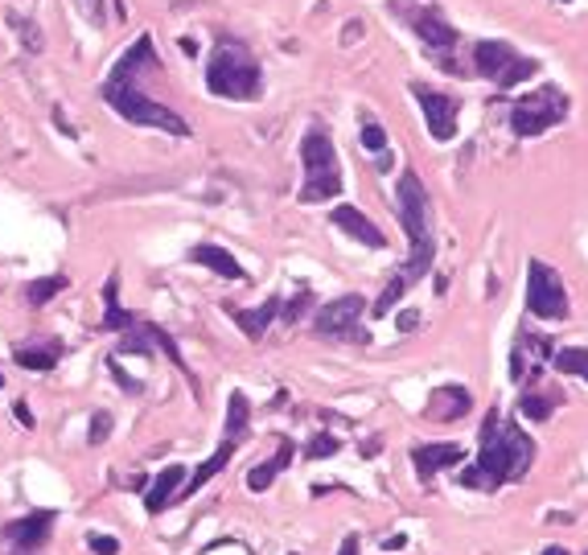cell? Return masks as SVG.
Wrapping results in <instances>:
<instances>
[{"label": "cell", "instance_id": "35", "mask_svg": "<svg viewBox=\"0 0 588 555\" xmlns=\"http://www.w3.org/2000/svg\"><path fill=\"white\" fill-rule=\"evenodd\" d=\"M91 551L95 555H119V539H111V535H91Z\"/></svg>", "mask_w": 588, "mask_h": 555}, {"label": "cell", "instance_id": "3", "mask_svg": "<svg viewBox=\"0 0 588 555\" xmlns=\"http://www.w3.org/2000/svg\"><path fill=\"white\" fill-rule=\"evenodd\" d=\"M396 210H399V223H404V231H407V243H412V256H407V267L399 276H404V284H416V280L428 276L437 247H432V231H428V190L412 169L399 173Z\"/></svg>", "mask_w": 588, "mask_h": 555}, {"label": "cell", "instance_id": "29", "mask_svg": "<svg viewBox=\"0 0 588 555\" xmlns=\"http://www.w3.org/2000/svg\"><path fill=\"white\" fill-rule=\"evenodd\" d=\"M309 309H313V292L309 289H300L292 300H284V305H280V313H284V321H289V325H297V321L305 317Z\"/></svg>", "mask_w": 588, "mask_h": 555}, {"label": "cell", "instance_id": "7", "mask_svg": "<svg viewBox=\"0 0 588 555\" xmlns=\"http://www.w3.org/2000/svg\"><path fill=\"white\" fill-rule=\"evenodd\" d=\"M527 313L539 321H564L568 317V289L559 272H551V264L531 259L527 267Z\"/></svg>", "mask_w": 588, "mask_h": 555}, {"label": "cell", "instance_id": "22", "mask_svg": "<svg viewBox=\"0 0 588 555\" xmlns=\"http://www.w3.org/2000/svg\"><path fill=\"white\" fill-rule=\"evenodd\" d=\"M12 358H17L25 371H53V366H58V358H62V342L17 346V354H12Z\"/></svg>", "mask_w": 588, "mask_h": 555}, {"label": "cell", "instance_id": "38", "mask_svg": "<svg viewBox=\"0 0 588 555\" xmlns=\"http://www.w3.org/2000/svg\"><path fill=\"white\" fill-rule=\"evenodd\" d=\"M358 547H363V543H358V535H346L342 547H338V555H358Z\"/></svg>", "mask_w": 588, "mask_h": 555}, {"label": "cell", "instance_id": "34", "mask_svg": "<svg viewBox=\"0 0 588 555\" xmlns=\"http://www.w3.org/2000/svg\"><path fill=\"white\" fill-rule=\"evenodd\" d=\"M107 437H111V416H107V412H99V416L91 420V437H86V440H91V445H103Z\"/></svg>", "mask_w": 588, "mask_h": 555}, {"label": "cell", "instance_id": "17", "mask_svg": "<svg viewBox=\"0 0 588 555\" xmlns=\"http://www.w3.org/2000/svg\"><path fill=\"white\" fill-rule=\"evenodd\" d=\"M235 449H239V440H223V445H218V449L210 453V461H202V465H198V469H193V477L185 481L182 490H177V498H173V502H182V498H190V494H198L206 486V481L210 477H218V473L226 469V461L235 457Z\"/></svg>", "mask_w": 588, "mask_h": 555}, {"label": "cell", "instance_id": "13", "mask_svg": "<svg viewBox=\"0 0 588 555\" xmlns=\"http://www.w3.org/2000/svg\"><path fill=\"white\" fill-rule=\"evenodd\" d=\"M330 223L342 231V235H350L354 243H366V247H387V235L379 231V226L366 218L358 206H333L330 210Z\"/></svg>", "mask_w": 588, "mask_h": 555}, {"label": "cell", "instance_id": "44", "mask_svg": "<svg viewBox=\"0 0 588 555\" xmlns=\"http://www.w3.org/2000/svg\"><path fill=\"white\" fill-rule=\"evenodd\" d=\"M584 555H588V551H584Z\"/></svg>", "mask_w": 588, "mask_h": 555}, {"label": "cell", "instance_id": "25", "mask_svg": "<svg viewBox=\"0 0 588 555\" xmlns=\"http://www.w3.org/2000/svg\"><path fill=\"white\" fill-rule=\"evenodd\" d=\"M551 366H556L559 374H576V379H584L588 383V350H580V346L551 350Z\"/></svg>", "mask_w": 588, "mask_h": 555}, {"label": "cell", "instance_id": "28", "mask_svg": "<svg viewBox=\"0 0 588 555\" xmlns=\"http://www.w3.org/2000/svg\"><path fill=\"white\" fill-rule=\"evenodd\" d=\"M338 449H342V440L330 437V432H317V437L305 445V461H325V457H333Z\"/></svg>", "mask_w": 588, "mask_h": 555}, {"label": "cell", "instance_id": "27", "mask_svg": "<svg viewBox=\"0 0 588 555\" xmlns=\"http://www.w3.org/2000/svg\"><path fill=\"white\" fill-rule=\"evenodd\" d=\"M535 70H539V62H535V58H514L502 75H498V86H502V91H510V86H519L523 78H531Z\"/></svg>", "mask_w": 588, "mask_h": 555}, {"label": "cell", "instance_id": "40", "mask_svg": "<svg viewBox=\"0 0 588 555\" xmlns=\"http://www.w3.org/2000/svg\"><path fill=\"white\" fill-rule=\"evenodd\" d=\"M404 543H407L404 535H387V539H383V547H387V551H399V547H404Z\"/></svg>", "mask_w": 588, "mask_h": 555}, {"label": "cell", "instance_id": "39", "mask_svg": "<svg viewBox=\"0 0 588 555\" xmlns=\"http://www.w3.org/2000/svg\"><path fill=\"white\" fill-rule=\"evenodd\" d=\"M12 416L21 420L25 428H33V412H29V404H17V407H12Z\"/></svg>", "mask_w": 588, "mask_h": 555}, {"label": "cell", "instance_id": "12", "mask_svg": "<svg viewBox=\"0 0 588 555\" xmlns=\"http://www.w3.org/2000/svg\"><path fill=\"white\" fill-rule=\"evenodd\" d=\"M50 526H53V510H33V514H25V518H17V523L4 526V539H9L17 551L29 555L50 539Z\"/></svg>", "mask_w": 588, "mask_h": 555}, {"label": "cell", "instance_id": "36", "mask_svg": "<svg viewBox=\"0 0 588 555\" xmlns=\"http://www.w3.org/2000/svg\"><path fill=\"white\" fill-rule=\"evenodd\" d=\"M107 371L116 374V383L124 387V391H132V396H140V391H144V383H136V379H128V374L119 371V363H116V358H111V363H107Z\"/></svg>", "mask_w": 588, "mask_h": 555}, {"label": "cell", "instance_id": "31", "mask_svg": "<svg viewBox=\"0 0 588 555\" xmlns=\"http://www.w3.org/2000/svg\"><path fill=\"white\" fill-rule=\"evenodd\" d=\"M9 21H12V29L21 33V45H25V50H33V53L42 50V29H37V25L25 21V17H17V12H12Z\"/></svg>", "mask_w": 588, "mask_h": 555}, {"label": "cell", "instance_id": "10", "mask_svg": "<svg viewBox=\"0 0 588 555\" xmlns=\"http://www.w3.org/2000/svg\"><path fill=\"white\" fill-rule=\"evenodd\" d=\"M461 461H465V449L453 445V440H445V445H416V449H412V465H416L420 486H432L437 473L457 469Z\"/></svg>", "mask_w": 588, "mask_h": 555}, {"label": "cell", "instance_id": "5", "mask_svg": "<svg viewBox=\"0 0 588 555\" xmlns=\"http://www.w3.org/2000/svg\"><path fill=\"white\" fill-rule=\"evenodd\" d=\"M300 160H305V185H300V202H330L342 193V169H338V149H333L330 132H305L300 140Z\"/></svg>", "mask_w": 588, "mask_h": 555}, {"label": "cell", "instance_id": "37", "mask_svg": "<svg viewBox=\"0 0 588 555\" xmlns=\"http://www.w3.org/2000/svg\"><path fill=\"white\" fill-rule=\"evenodd\" d=\"M396 325H399V330H404V333H412V330H416V325H420V313H416V309H404V313H399V317H396Z\"/></svg>", "mask_w": 588, "mask_h": 555}, {"label": "cell", "instance_id": "23", "mask_svg": "<svg viewBox=\"0 0 588 555\" xmlns=\"http://www.w3.org/2000/svg\"><path fill=\"white\" fill-rule=\"evenodd\" d=\"M247 424H251V404H247L243 391H231V399H226V440L243 445Z\"/></svg>", "mask_w": 588, "mask_h": 555}, {"label": "cell", "instance_id": "30", "mask_svg": "<svg viewBox=\"0 0 588 555\" xmlns=\"http://www.w3.org/2000/svg\"><path fill=\"white\" fill-rule=\"evenodd\" d=\"M404 289H407V284H404V276H396V280H391V284H387V289H383V297L374 300V309H371L374 317H387V313L396 309V300L404 297Z\"/></svg>", "mask_w": 588, "mask_h": 555}, {"label": "cell", "instance_id": "21", "mask_svg": "<svg viewBox=\"0 0 588 555\" xmlns=\"http://www.w3.org/2000/svg\"><path fill=\"white\" fill-rule=\"evenodd\" d=\"M297 457V445H292V440H280V453L272 461H267V465H256V469L247 473V490L251 494H264L267 486H272V481L280 477V473L289 469V461Z\"/></svg>", "mask_w": 588, "mask_h": 555}, {"label": "cell", "instance_id": "43", "mask_svg": "<svg viewBox=\"0 0 588 555\" xmlns=\"http://www.w3.org/2000/svg\"><path fill=\"white\" fill-rule=\"evenodd\" d=\"M0 387H4V379H0Z\"/></svg>", "mask_w": 588, "mask_h": 555}, {"label": "cell", "instance_id": "42", "mask_svg": "<svg viewBox=\"0 0 588 555\" xmlns=\"http://www.w3.org/2000/svg\"><path fill=\"white\" fill-rule=\"evenodd\" d=\"M543 555H568V551L559 543H551V547H543Z\"/></svg>", "mask_w": 588, "mask_h": 555}, {"label": "cell", "instance_id": "20", "mask_svg": "<svg viewBox=\"0 0 588 555\" xmlns=\"http://www.w3.org/2000/svg\"><path fill=\"white\" fill-rule=\"evenodd\" d=\"M193 264H202L210 267L214 276H223V280H243V267H239V259L226 251V247H214V243H198L190 251Z\"/></svg>", "mask_w": 588, "mask_h": 555}, {"label": "cell", "instance_id": "9", "mask_svg": "<svg viewBox=\"0 0 588 555\" xmlns=\"http://www.w3.org/2000/svg\"><path fill=\"white\" fill-rule=\"evenodd\" d=\"M412 95L420 99V111H424V124L432 132V140H453L457 132V99H449L445 91H432L424 83H412Z\"/></svg>", "mask_w": 588, "mask_h": 555}, {"label": "cell", "instance_id": "18", "mask_svg": "<svg viewBox=\"0 0 588 555\" xmlns=\"http://www.w3.org/2000/svg\"><path fill=\"white\" fill-rule=\"evenodd\" d=\"M185 486V469L182 465H169V469H160L157 481H152L149 498H144V510L149 514H160L165 506H173V498H177V490Z\"/></svg>", "mask_w": 588, "mask_h": 555}, {"label": "cell", "instance_id": "1", "mask_svg": "<svg viewBox=\"0 0 588 555\" xmlns=\"http://www.w3.org/2000/svg\"><path fill=\"white\" fill-rule=\"evenodd\" d=\"M157 66L160 62H157V50H152V37L140 33L136 42H132V50H124L119 62L111 66L107 83L99 86V99H103L116 116L128 119V124H140V128H165V132H173V136H190V124H185L173 107L157 103V99H149L140 91L136 78L157 70Z\"/></svg>", "mask_w": 588, "mask_h": 555}, {"label": "cell", "instance_id": "26", "mask_svg": "<svg viewBox=\"0 0 588 555\" xmlns=\"http://www.w3.org/2000/svg\"><path fill=\"white\" fill-rule=\"evenodd\" d=\"M66 289V276H42V280H33L29 289H25V300H29L33 309H42V305H50L58 292Z\"/></svg>", "mask_w": 588, "mask_h": 555}, {"label": "cell", "instance_id": "19", "mask_svg": "<svg viewBox=\"0 0 588 555\" xmlns=\"http://www.w3.org/2000/svg\"><path fill=\"white\" fill-rule=\"evenodd\" d=\"M514 58H519V53H514L506 42H478L473 45V66H478V75L494 78V83H498V75H502Z\"/></svg>", "mask_w": 588, "mask_h": 555}, {"label": "cell", "instance_id": "15", "mask_svg": "<svg viewBox=\"0 0 588 555\" xmlns=\"http://www.w3.org/2000/svg\"><path fill=\"white\" fill-rule=\"evenodd\" d=\"M280 305H284V297H267L264 305H256V309H239V305H223L231 317H235V325L251 338V342H259L267 330H272V321H276Z\"/></svg>", "mask_w": 588, "mask_h": 555}, {"label": "cell", "instance_id": "41", "mask_svg": "<svg viewBox=\"0 0 588 555\" xmlns=\"http://www.w3.org/2000/svg\"><path fill=\"white\" fill-rule=\"evenodd\" d=\"M358 33H363V25H358V21H350V25H346V45H350L354 37H358Z\"/></svg>", "mask_w": 588, "mask_h": 555}, {"label": "cell", "instance_id": "33", "mask_svg": "<svg viewBox=\"0 0 588 555\" xmlns=\"http://www.w3.org/2000/svg\"><path fill=\"white\" fill-rule=\"evenodd\" d=\"M75 4H78V12H83V21H91V25L107 21V4H103V0H75Z\"/></svg>", "mask_w": 588, "mask_h": 555}, {"label": "cell", "instance_id": "6", "mask_svg": "<svg viewBox=\"0 0 588 555\" xmlns=\"http://www.w3.org/2000/svg\"><path fill=\"white\" fill-rule=\"evenodd\" d=\"M568 116V95L559 91V86H539L535 95L519 99L510 111V128L514 136H539V132H547L551 124H559V119Z\"/></svg>", "mask_w": 588, "mask_h": 555}, {"label": "cell", "instance_id": "24", "mask_svg": "<svg viewBox=\"0 0 588 555\" xmlns=\"http://www.w3.org/2000/svg\"><path fill=\"white\" fill-rule=\"evenodd\" d=\"M556 404H559V391H523V396H519V412H523L527 420H535V424L551 420Z\"/></svg>", "mask_w": 588, "mask_h": 555}, {"label": "cell", "instance_id": "4", "mask_svg": "<svg viewBox=\"0 0 588 555\" xmlns=\"http://www.w3.org/2000/svg\"><path fill=\"white\" fill-rule=\"evenodd\" d=\"M206 86L223 99H256L264 86L256 53L243 42H218L210 66H206Z\"/></svg>", "mask_w": 588, "mask_h": 555}, {"label": "cell", "instance_id": "8", "mask_svg": "<svg viewBox=\"0 0 588 555\" xmlns=\"http://www.w3.org/2000/svg\"><path fill=\"white\" fill-rule=\"evenodd\" d=\"M363 313H366V300L358 297V292H346V297L330 300V305L317 313L313 330H317V338H358L354 330H358Z\"/></svg>", "mask_w": 588, "mask_h": 555}, {"label": "cell", "instance_id": "14", "mask_svg": "<svg viewBox=\"0 0 588 555\" xmlns=\"http://www.w3.org/2000/svg\"><path fill=\"white\" fill-rule=\"evenodd\" d=\"M470 407H473L470 387H437V391L428 396V404H424V416L440 420V424H453V420H461Z\"/></svg>", "mask_w": 588, "mask_h": 555}, {"label": "cell", "instance_id": "2", "mask_svg": "<svg viewBox=\"0 0 588 555\" xmlns=\"http://www.w3.org/2000/svg\"><path fill=\"white\" fill-rule=\"evenodd\" d=\"M531 461H535V440L519 424L498 416V407H490L486 420H481L478 461L465 465V469H457V486L481 490V494H498L510 481H523L527 469H531Z\"/></svg>", "mask_w": 588, "mask_h": 555}, {"label": "cell", "instance_id": "11", "mask_svg": "<svg viewBox=\"0 0 588 555\" xmlns=\"http://www.w3.org/2000/svg\"><path fill=\"white\" fill-rule=\"evenodd\" d=\"M412 29H416V37L428 50H449V45H457V29L445 21L440 4H432V0H424L420 12H412Z\"/></svg>", "mask_w": 588, "mask_h": 555}, {"label": "cell", "instance_id": "16", "mask_svg": "<svg viewBox=\"0 0 588 555\" xmlns=\"http://www.w3.org/2000/svg\"><path fill=\"white\" fill-rule=\"evenodd\" d=\"M103 321H99V333H128L132 325H136V313L119 309V272H111L103 284Z\"/></svg>", "mask_w": 588, "mask_h": 555}, {"label": "cell", "instance_id": "32", "mask_svg": "<svg viewBox=\"0 0 588 555\" xmlns=\"http://www.w3.org/2000/svg\"><path fill=\"white\" fill-rule=\"evenodd\" d=\"M358 140H363V149H371V152H383L387 149V132L374 124V119H366L363 124V132H358Z\"/></svg>", "mask_w": 588, "mask_h": 555}]
</instances>
